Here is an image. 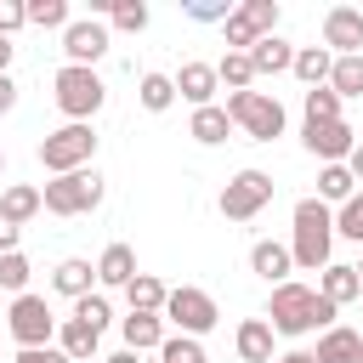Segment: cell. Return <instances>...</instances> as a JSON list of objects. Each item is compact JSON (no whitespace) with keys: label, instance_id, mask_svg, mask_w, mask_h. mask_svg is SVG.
<instances>
[{"label":"cell","instance_id":"cell-1","mask_svg":"<svg viewBox=\"0 0 363 363\" xmlns=\"http://www.w3.org/2000/svg\"><path fill=\"white\" fill-rule=\"evenodd\" d=\"M335 312L340 306H329L318 289H306V284H272V301H267V323H272V335H312V329H335Z\"/></svg>","mask_w":363,"mask_h":363},{"label":"cell","instance_id":"cell-2","mask_svg":"<svg viewBox=\"0 0 363 363\" xmlns=\"http://www.w3.org/2000/svg\"><path fill=\"white\" fill-rule=\"evenodd\" d=\"M335 250V210L323 199H301L295 204V238H289V261L301 272H323Z\"/></svg>","mask_w":363,"mask_h":363},{"label":"cell","instance_id":"cell-3","mask_svg":"<svg viewBox=\"0 0 363 363\" xmlns=\"http://www.w3.org/2000/svg\"><path fill=\"white\" fill-rule=\"evenodd\" d=\"M51 96H57V108L68 113V125H91V113L108 102V85H102L96 68H74V62H62L57 79H51Z\"/></svg>","mask_w":363,"mask_h":363},{"label":"cell","instance_id":"cell-4","mask_svg":"<svg viewBox=\"0 0 363 363\" xmlns=\"http://www.w3.org/2000/svg\"><path fill=\"white\" fill-rule=\"evenodd\" d=\"M227 119L250 142H278L284 136V102L267 91H227Z\"/></svg>","mask_w":363,"mask_h":363},{"label":"cell","instance_id":"cell-5","mask_svg":"<svg viewBox=\"0 0 363 363\" xmlns=\"http://www.w3.org/2000/svg\"><path fill=\"white\" fill-rule=\"evenodd\" d=\"M91 159H96V130H91V125H62V130H51V136L40 142V164H45L51 176L91 170Z\"/></svg>","mask_w":363,"mask_h":363},{"label":"cell","instance_id":"cell-6","mask_svg":"<svg viewBox=\"0 0 363 363\" xmlns=\"http://www.w3.org/2000/svg\"><path fill=\"white\" fill-rule=\"evenodd\" d=\"M40 204L51 216H91L102 204V176L96 170H74V176H51L40 187Z\"/></svg>","mask_w":363,"mask_h":363},{"label":"cell","instance_id":"cell-7","mask_svg":"<svg viewBox=\"0 0 363 363\" xmlns=\"http://www.w3.org/2000/svg\"><path fill=\"white\" fill-rule=\"evenodd\" d=\"M272 193H278V182H272L267 170H255V164H250V170H238V176L221 187V199H216V204H221V216H227V221H250V216H261V210L272 204Z\"/></svg>","mask_w":363,"mask_h":363},{"label":"cell","instance_id":"cell-8","mask_svg":"<svg viewBox=\"0 0 363 363\" xmlns=\"http://www.w3.org/2000/svg\"><path fill=\"white\" fill-rule=\"evenodd\" d=\"M159 318H170V323H176L182 335H193V340H199V335H210V329L221 323V312H216V301H210L204 289H193V284H182V289H170V295H164V312H159Z\"/></svg>","mask_w":363,"mask_h":363},{"label":"cell","instance_id":"cell-9","mask_svg":"<svg viewBox=\"0 0 363 363\" xmlns=\"http://www.w3.org/2000/svg\"><path fill=\"white\" fill-rule=\"evenodd\" d=\"M6 329H11L17 352H28V346H51L57 318H51L45 295H17V301H11V312H6Z\"/></svg>","mask_w":363,"mask_h":363},{"label":"cell","instance_id":"cell-10","mask_svg":"<svg viewBox=\"0 0 363 363\" xmlns=\"http://www.w3.org/2000/svg\"><path fill=\"white\" fill-rule=\"evenodd\" d=\"M221 28H227V45L233 51H250L255 40L278 34V0H244V6H233V17Z\"/></svg>","mask_w":363,"mask_h":363},{"label":"cell","instance_id":"cell-11","mask_svg":"<svg viewBox=\"0 0 363 363\" xmlns=\"http://www.w3.org/2000/svg\"><path fill=\"white\" fill-rule=\"evenodd\" d=\"M301 142H306L312 159H323V164H346L352 147H357V130H352L346 119H323V125H306Z\"/></svg>","mask_w":363,"mask_h":363},{"label":"cell","instance_id":"cell-12","mask_svg":"<svg viewBox=\"0 0 363 363\" xmlns=\"http://www.w3.org/2000/svg\"><path fill=\"white\" fill-rule=\"evenodd\" d=\"M323 51L329 57H363V11L357 6H329L323 11Z\"/></svg>","mask_w":363,"mask_h":363},{"label":"cell","instance_id":"cell-13","mask_svg":"<svg viewBox=\"0 0 363 363\" xmlns=\"http://www.w3.org/2000/svg\"><path fill=\"white\" fill-rule=\"evenodd\" d=\"M62 51H68L74 68H96V62L108 57V28H102L96 17H79V23L62 28Z\"/></svg>","mask_w":363,"mask_h":363},{"label":"cell","instance_id":"cell-14","mask_svg":"<svg viewBox=\"0 0 363 363\" xmlns=\"http://www.w3.org/2000/svg\"><path fill=\"white\" fill-rule=\"evenodd\" d=\"M170 79H176V96H182V102H193V108H210V102H216V91H221L216 62H182Z\"/></svg>","mask_w":363,"mask_h":363},{"label":"cell","instance_id":"cell-15","mask_svg":"<svg viewBox=\"0 0 363 363\" xmlns=\"http://www.w3.org/2000/svg\"><path fill=\"white\" fill-rule=\"evenodd\" d=\"M119 335H125V352H159L164 346V318L159 312H130L125 323H119Z\"/></svg>","mask_w":363,"mask_h":363},{"label":"cell","instance_id":"cell-16","mask_svg":"<svg viewBox=\"0 0 363 363\" xmlns=\"http://www.w3.org/2000/svg\"><path fill=\"white\" fill-rule=\"evenodd\" d=\"M250 272H261L267 284H289V272H295V261H289V244H278V238H261V244L250 250Z\"/></svg>","mask_w":363,"mask_h":363},{"label":"cell","instance_id":"cell-17","mask_svg":"<svg viewBox=\"0 0 363 363\" xmlns=\"http://www.w3.org/2000/svg\"><path fill=\"white\" fill-rule=\"evenodd\" d=\"M357 352H363V335H357V329H346V323H335V329H323V335H318L312 363H357Z\"/></svg>","mask_w":363,"mask_h":363},{"label":"cell","instance_id":"cell-18","mask_svg":"<svg viewBox=\"0 0 363 363\" xmlns=\"http://www.w3.org/2000/svg\"><path fill=\"white\" fill-rule=\"evenodd\" d=\"M91 284H96V267H91V261H79V255L57 261V272H51V289H57V295H68V301H85V295H91Z\"/></svg>","mask_w":363,"mask_h":363},{"label":"cell","instance_id":"cell-19","mask_svg":"<svg viewBox=\"0 0 363 363\" xmlns=\"http://www.w3.org/2000/svg\"><path fill=\"white\" fill-rule=\"evenodd\" d=\"M289 62H295V45L278 40V34H267V40L250 45V68H255V79H261V74H289Z\"/></svg>","mask_w":363,"mask_h":363},{"label":"cell","instance_id":"cell-20","mask_svg":"<svg viewBox=\"0 0 363 363\" xmlns=\"http://www.w3.org/2000/svg\"><path fill=\"white\" fill-rule=\"evenodd\" d=\"M329 68H335V57H329L323 45H295V62H289V74H295L306 91L329 85Z\"/></svg>","mask_w":363,"mask_h":363},{"label":"cell","instance_id":"cell-21","mask_svg":"<svg viewBox=\"0 0 363 363\" xmlns=\"http://www.w3.org/2000/svg\"><path fill=\"white\" fill-rule=\"evenodd\" d=\"M130 278H136V250H130V244H108V250H102V261H96V284L125 289Z\"/></svg>","mask_w":363,"mask_h":363},{"label":"cell","instance_id":"cell-22","mask_svg":"<svg viewBox=\"0 0 363 363\" xmlns=\"http://www.w3.org/2000/svg\"><path fill=\"white\" fill-rule=\"evenodd\" d=\"M233 340H238V357L244 363H272V323L267 318H244Z\"/></svg>","mask_w":363,"mask_h":363},{"label":"cell","instance_id":"cell-23","mask_svg":"<svg viewBox=\"0 0 363 363\" xmlns=\"http://www.w3.org/2000/svg\"><path fill=\"white\" fill-rule=\"evenodd\" d=\"M45 204H40V187H28V182H11L6 193H0V216L11 221V227H23V221H34Z\"/></svg>","mask_w":363,"mask_h":363},{"label":"cell","instance_id":"cell-24","mask_svg":"<svg viewBox=\"0 0 363 363\" xmlns=\"http://www.w3.org/2000/svg\"><path fill=\"white\" fill-rule=\"evenodd\" d=\"M318 295H323L329 306H346V301H357V295H363V284H357V272H352V267L329 261V267H323V278H318Z\"/></svg>","mask_w":363,"mask_h":363},{"label":"cell","instance_id":"cell-25","mask_svg":"<svg viewBox=\"0 0 363 363\" xmlns=\"http://www.w3.org/2000/svg\"><path fill=\"white\" fill-rule=\"evenodd\" d=\"M96 329H85V323H74V318H62L57 323V352L68 357V363H85V357H96Z\"/></svg>","mask_w":363,"mask_h":363},{"label":"cell","instance_id":"cell-26","mask_svg":"<svg viewBox=\"0 0 363 363\" xmlns=\"http://www.w3.org/2000/svg\"><path fill=\"white\" fill-rule=\"evenodd\" d=\"M227 130H233V119H227V108H221V102H210V108H193V125H187V136H193V142L216 147V142H227Z\"/></svg>","mask_w":363,"mask_h":363},{"label":"cell","instance_id":"cell-27","mask_svg":"<svg viewBox=\"0 0 363 363\" xmlns=\"http://www.w3.org/2000/svg\"><path fill=\"white\" fill-rule=\"evenodd\" d=\"M164 284L153 278V272H136L130 284H125V301H130V312H164Z\"/></svg>","mask_w":363,"mask_h":363},{"label":"cell","instance_id":"cell-28","mask_svg":"<svg viewBox=\"0 0 363 363\" xmlns=\"http://www.w3.org/2000/svg\"><path fill=\"white\" fill-rule=\"evenodd\" d=\"M136 102H142L147 113H164V108L176 102V79H170V74H142V79H136Z\"/></svg>","mask_w":363,"mask_h":363},{"label":"cell","instance_id":"cell-29","mask_svg":"<svg viewBox=\"0 0 363 363\" xmlns=\"http://www.w3.org/2000/svg\"><path fill=\"white\" fill-rule=\"evenodd\" d=\"M352 193H357V182H352L346 164H323V170H318V199H323V204H346Z\"/></svg>","mask_w":363,"mask_h":363},{"label":"cell","instance_id":"cell-30","mask_svg":"<svg viewBox=\"0 0 363 363\" xmlns=\"http://www.w3.org/2000/svg\"><path fill=\"white\" fill-rule=\"evenodd\" d=\"M329 91L346 102V96H363V57H335L329 68Z\"/></svg>","mask_w":363,"mask_h":363},{"label":"cell","instance_id":"cell-31","mask_svg":"<svg viewBox=\"0 0 363 363\" xmlns=\"http://www.w3.org/2000/svg\"><path fill=\"white\" fill-rule=\"evenodd\" d=\"M216 79H221L227 91H250V85H255V68H250V51H227V57L216 62Z\"/></svg>","mask_w":363,"mask_h":363},{"label":"cell","instance_id":"cell-32","mask_svg":"<svg viewBox=\"0 0 363 363\" xmlns=\"http://www.w3.org/2000/svg\"><path fill=\"white\" fill-rule=\"evenodd\" d=\"M23 11H28L34 28H68L74 23L68 17V0H23Z\"/></svg>","mask_w":363,"mask_h":363},{"label":"cell","instance_id":"cell-33","mask_svg":"<svg viewBox=\"0 0 363 363\" xmlns=\"http://www.w3.org/2000/svg\"><path fill=\"white\" fill-rule=\"evenodd\" d=\"M102 11H108V23L125 28V34H142V28H147V6H142V0H108Z\"/></svg>","mask_w":363,"mask_h":363},{"label":"cell","instance_id":"cell-34","mask_svg":"<svg viewBox=\"0 0 363 363\" xmlns=\"http://www.w3.org/2000/svg\"><path fill=\"white\" fill-rule=\"evenodd\" d=\"M301 108H306V125H323V119H340V96H335L329 85H318V91H306V96H301Z\"/></svg>","mask_w":363,"mask_h":363},{"label":"cell","instance_id":"cell-35","mask_svg":"<svg viewBox=\"0 0 363 363\" xmlns=\"http://www.w3.org/2000/svg\"><path fill=\"white\" fill-rule=\"evenodd\" d=\"M28 255L23 250H11V255H0V289H11V295H28Z\"/></svg>","mask_w":363,"mask_h":363},{"label":"cell","instance_id":"cell-36","mask_svg":"<svg viewBox=\"0 0 363 363\" xmlns=\"http://www.w3.org/2000/svg\"><path fill=\"white\" fill-rule=\"evenodd\" d=\"M335 238H352V244H363V193H352V199L335 210Z\"/></svg>","mask_w":363,"mask_h":363},{"label":"cell","instance_id":"cell-37","mask_svg":"<svg viewBox=\"0 0 363 363\" xmlns=\"http://www.w3.org/2000/svg\"><path fill=\"white\" fill-rule=\"evenodd\" d=\"M159 363H204V346H199L193 335H164Z\"/></svg>","mask_w":363,"mask_h":363},{"label":"cell","instance_id":"cell-38","mask_svg":"<svg viewBox=\"0 0 363 363\" xmlns=\"http://www.w3.org/2000/svg\"><path fill=\"white\" fill-rule=\"evenodd\" d=\"M108 318H113V312H108V301H102V295L74 301V323H85V329H96V335H102V329H108Z\"/></svg>","mask_w":363,"mask_h":363},{"label":"cell","instance_id":"cell-39","mask_svg":"<svg viewBox=\"0 0 363 363\" xmlns=\"http://www.w3.org/2000/svg\"><path fill=\"white\" fill-rule=\"evenodd\" d=\"M182 11L193 23H227L233 17V6H221V0H182Z\"/></svg>","mask_w":363,"mask_h":363},{"label":"cell","instance_id":"cell-40","mask_svg":"<svg viewBox=\"0 0 363 363\" xmlns=\"http://www.w3.org/2000/svg\"><path fill=\"white\" fill-rule=\"evenodd\" d=\"M23 23H28V11H23V0H0V34L11 40V34L23 28Z\"/></svg>","mask_w":363,"mask_h":363},{"label":"cell","instance_id":"cell-41","mask_svg":"<svg viewBox=\"0 0 363 363\" xmlns=\"http://www.w3.org/2000/svg\"><path fill=\"white\" fill-rule=\"evenodd\" d=\"M11 363H68V357H62L57 346H28V352H17Z\"/></svg>","mask_w":363,"mask_h":363},{"label":"cell","instance_id":"cell-42","mask_svg":"<svg viewBox=\"0 0 363 363\" xmlns=\"http://www.w3.org/2000/svg\"><path fill=\"white\" fill-rule=\"evenodd\" d=\"M17 238H23V227H11V221L0 216V255H11V250H17Z\"/></svg>","mask_w":363,"mask_h":363},{"label":"cell","instance_id":"cell-43","mask_svg":"<svg viewBox=\"0 0 363 363\" xmlns=\"http://www.w3.org/2000/svg\"><path fill=\"white\" fill-rule=\"evenodd\" d=\"M17 108V85H11V74H0V113H11Z\"/></svg>","mask_w":363,"mask_h":363},{"label":"cell","instance_id":"cell-44","mask_svg":"<svg viewBox=\"0 0 363 363\" xmlns=\"http://www.w3.org/2000/svg\"><path fill=\"white\" fill-rule=\"evenodd\" d=\"M346 170H352V182H363V142L352 147V159H346Z\"/></svg>","mask_w":363,"mask_h":363},{"label":"cell","instance_id":"cell-45","mask_svg":"<svg viewBox=\"0 0 363 363\" xmlns=\"http://www.w3.org/2000/svg\"><path fill=\"white\" fill-rule=\"evenodd\" d=\"M11 51H17V45H11V40H6V34H0V74H6V68H11Z\"/></svg>","mask_w":363,"mask_h":363},{"label":"cell","instance_id":"cell-46","mask_svg":"<svg viewBox=\"0 0 363 363\" xmlns=\"http://www.w3.org/2000/svg\"><path fill=\"white\" fill-rule=\"evenodd\" d=\"M272 363H312V352H284V357H272Z\"/></svg>","mask_w":363,"mask_h":363},{"label":"cell","instance_id":"cell-47","mask_svg":"<svg viewBox=\"0 0 363 363\" xmlns=\"http://www.w3.org/2000/svg\"><path fill=\"white\" fill-rule=\"evenodd\" d=\"M102 363H142L136 352H113V357H102Z\"/></svg>","mask_w":363,"mask_h":363},{"label":"cell","instance_id":"cell-48","mask_svg":"<svg viewBox=\"0 0 363 363\" xmlns=\"http://www.w3.org/2000/svg\"><path fill=\"white\" fill-rule=\"evenodd\" d=\"M352 272H357V284H363V261H357V267H352Z\"/></svg>","mask_w":363,"mask_h":363},{"label":"cell","instance_id":"cell-49","mask_svg":"<svg viewBox=\"0 0 363 363\" xmlns=\"http://www.w3.org/2000/svg\"><path fill=\"white\" fill-rule=\"evenodd\" d=\"M0 176H6V153H0Z\"/></svg>","mask_w":363,"mask_h":363},{"label":"cell","instance_id":"cell-50","mask_svg":"<svg viewBox=\"0 0 363 363\" xmlns=\"http://www.w3.org/2000/svg\"><path fill=\"white\" fill-rule=\"evenodd\" d=\"M357 363H363V352H357Z\"/></svg>","mask_w":363,"mask_h":363}]
</instances>
